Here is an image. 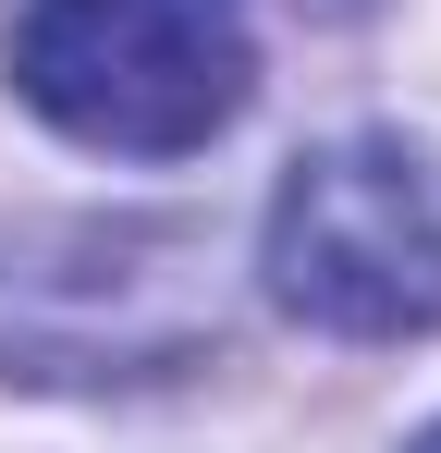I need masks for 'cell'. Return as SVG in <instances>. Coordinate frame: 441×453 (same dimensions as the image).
Listing matches in <instances>:
<instances>
[{
	"instance_id": "1",
	"label": "cell",
	"mask_w": 441,
	"mask_h": 453,
	"mask_svg": "<svg viewBox=\"0 0 441 453\" xmlns=\"http://www.w3.org/2000/svg\"><path fill=\"white\" fill-rule=\"evenodd\" d=\"M12 86L111 159H184L258 86L245 0H37L12 25Z\"/></svg>"
},
{
	"instance_id": "2",
	"label": "cell",
	"mask_w": 441,
	"mask_h": 453,
	"mask_svg": "<svg viewBox=\"0 0 441 453\" xmlns=\"http://www.w3.org/2000/svg\"><path fill=\"white\" fill-rule=\"evenodd\" d=\"M258 270L306 331H344V343L441 331V148H405V135L306 148L270 196Z\"/></svg>"
},
{
	"instance_id": "3",
	"label": "cell",
	"mask_w": 441,
	"mask_h": 453,
	"mask_svg": "<svg viewBox=\"0 0 441 453\" xmlns=\"http://www.w3.org/2000/svg\"><path fill=\"white\" fill-rule=\"evenodd\" d=\"M209 343L197 245L159 221L0 233V380H147Z\"/></svg>"
},
{
	"instance_id": "4",
	"label": "cell",
	"mask_w": 441,
	"mask_h": 453,
	"mask_svg": "<svg viewBox=\"0 0 441 453\" xmlns=\"http://www.w3.org/2000/svg\"><path fill=\"white\" fill-rule=\"evenodd\" d=\"M417 453H441V429H429V441H417Z\"/></svg>"
}]
</instances>
